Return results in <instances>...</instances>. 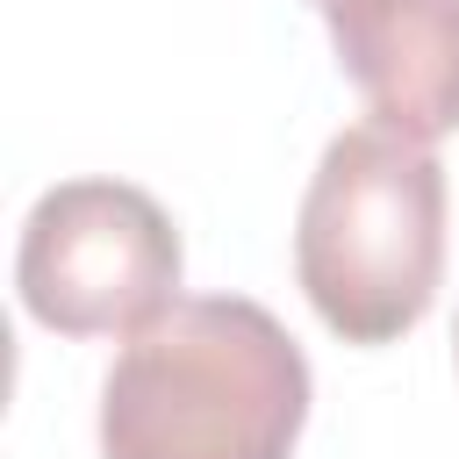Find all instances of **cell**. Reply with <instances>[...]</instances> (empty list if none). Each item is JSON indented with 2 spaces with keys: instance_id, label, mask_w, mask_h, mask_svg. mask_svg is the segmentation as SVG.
Listing matches in <instances>:
<instances>
[{
  "instance_id": "1",
  "label": "cell",
  "mask_w": 459,
  "mask_h": 459,
  "mask_svg": "<svg viewBox=\"0 0 459 459\" xmlns=\"http://www.w3.org/2000/svg\"><path fill=\"white\" fill-rule=\"evenodd\" d=\"M308 359L244 294H194L143 323L100 387V459H287Z\"/></svg>"
},
{
  "instance_id": "2",
  "label": "cell",
  "mask_w": 459,
  "mask_h": 459,
  "mask_svg": "<svg viewBox=\"0 0 459 459\" xmlns=\"http://www.w3.org/2000/svg\"><path fill=\"white\" fill-rule=\"evenodd\" d=\"M294 280L344 344L409 337L445 280V165L430 143L387 122L330 136L301 194Z\"/></svg>"
},
{
  "instance_id": "3",
  "label": "cell",
  "mask_w": 459,
  "mask_h": 459,
  "mask_svg": "<svg viewBox=\"0 0 459 459\" xmlns=\"http://www.w3.org/2000/svg\"><path fill=\"white\" fill-rule=\"evenodd\" d=\"M14 287L57 337H136L179 301V230L129 179H57L22 222Z\"/></svg>"
},
{
  "instance_id": "4",
  "label": "cell",
  "mask_w": 459,
  "mask_h": 459,
  "mask_svg": "<svg viewBox=\"0 0 459 459\" xmlns=\"http://www.w3.org/2000/svg\"><path fill=\"white\" fill-rule=\"evenodd\" d=\"M373 122L437 143L459 129V0H316Z\"/></svg>"
},
{
  "instance_id": "5",
  "label": "cell",
  "mask_w": 459,
  "mask_h": 459,
  "mask_svg": "<svg viewBox=\"0 0 459 459\" xmlns=\"http://www.w3.org/2000/svg\"><path fill=\"white\" fill-rule=\"evenodd\" d=\"M452 351H459V330H452Z\"/></svg>"
},
{
  "instance_id": "6",
  "label": "cell",
  "mask_w": 459,
  "mask_h": 459,
  "mask_svg": "<svg viewBox=\"0 0 459 459\" xmlns=\"http://www.w3.org/2000/svg\"><path fill=\"white\" fill-rule=\"evenodd\" d=\"M308 7H316V0H308Z\"/></svg>"
}]
</instances>
